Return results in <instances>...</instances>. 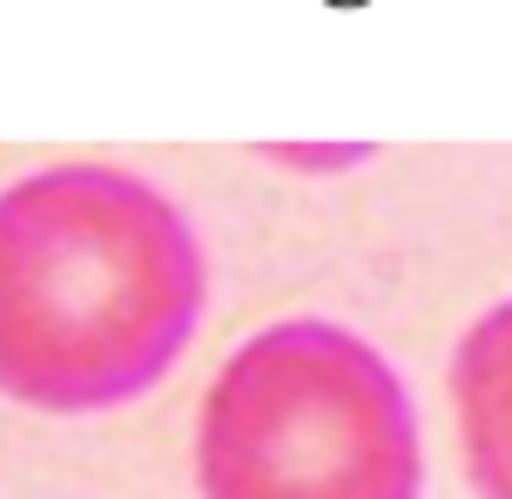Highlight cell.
<instances>
[{"label":"cell","instance_id":"6da1fadb","mask_svg":"<svg viewBox=\"0 0 512 499\" xmlns=\"http://www.w3.org/2000/svg\"><path fill=\"white\" fill-rule=\"evenodd\" d=\"M209 257L155 183L54 162L0 189V392L34 412H115L169 378Z\"/></svg>","mask_w":512,"mask_h":499},{"label":"cell","instance_id":"7a4b0ae2","mask_svg":"<svg viewBox=\"0 0 512 499\" xmlns=\"http://www.w3.org/2000/svg\"><path fill=\"white\" fill-rule=\"evenodd\" d=\"M203 499H418L405 378L331 317H283L230 351L196 419Z\"/></svg>","mask_w":512,"mask_h":499},{"label":"cell","instance_id":"3957f363","mask_svg":"<svg viewBox=\"0 0 512 499\" xmlns=\"http://www.w3.org/2000/svg\"><path fill=\"white\" fill-rule=\"evenodd\" d=\"M452 419L472 499H512V297L452 351Z\"/></svg>","mask_w":512,"mask_h":499},{"label":"cell","instance_id":"277c9868","mask_svg":"<svg viewBox=\"0 0 512 499\" xmlns=\"http://www.w3.org/2000/svg\"><path fill=\"white\" fill-rule=\"evenodd\" d=\"M270 162H297V169H344V162H364V149H270Z\"/></svg>","mask_w":512,"mask_h":499}]
</instances>
